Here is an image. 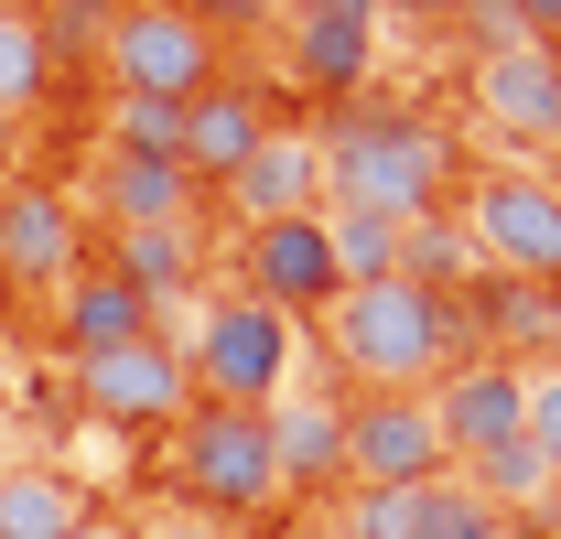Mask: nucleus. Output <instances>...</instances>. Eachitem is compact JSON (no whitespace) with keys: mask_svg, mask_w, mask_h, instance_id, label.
I'll use <instances>...</instances> for the list:
<instances>
[{"mask_svg":"<svg viewBox=\"0 0 561 539\" xmlns=\"http://www.w3.org/2000/svg\"><path fill=\"white\" fill-rule=\"evenodd\" d=\"M271 465H280V496H356L346 474V400H271Z\"/></svg>","mask_w":561,"mask_h":539,"instance_id":"nucleus-15","label":"nucleus"},{"mask_svg":"<svg viewBox=\"0 0 561 539\" xmlns=\"http://www.w3.org/2000/svg\"><path fill=\"white\" fill-rule=\"evenodd\" d=\"M271 33L291 87H313V98H356L378 66V0H280Z\"/></svg>","mask_w":561,"mask_h":539,"instance_id":"nucleus-10","label":"nucleus"},{"mask_svg":"<svg viewBox=\"0 0 561 539\" xmlns=\"http://www.w3.org/2000/svg\"><path fill=\"white\" fill-rule=\"evenodd\" d=\"M529 443H540V465L561 474V356L529 367Z\"/></svg>","mask_w":561,"mask_h":539,"instance_id":"nucleus-28","label":"nucleus"},{"mask_svg":"<svg viewBox=\"0 0 561 539\" xmlns=\"http://www.w3.org/2000/svg\"><path fill=\"white\" fill-rule=\"evenodd\" d=\"M173 474H184V507H206V518H260L280 507V465H271V410H216L195 400L173 421Z\"/></svg>","mask_w":561,"mask_h":539,"instance_id":"nucleus-5","label":"nucleus"},{"mask_svg":"<svg viewBox=\"0 0 561 539\" xmlns=\"http://www.w3.org/2000/svg\"><path fill=\"white\" fill-rule=\"evenodd\" d=\"M346 474H356V485H389V496L443 485L454 454H443L432 389H367V400H346Z\"/></svg>","mask_w":561,"mask_h":539,"instance_id":"nucleus-8","label":"nucleus"},{"mask_svg":"<svg viewBox=\"0 0 561 539\" xmlns=\"http://www.w3.org/2000/svg\"><path fill=\"white\" fill-rule=\"evenodd\" d=\"M227 205H238V227L313 216V205H324V151H313V130H271L238 173H227Z\"/></svg>","mask_w":561,"mask_h":539,"instance_id":"nucleus-16","label":"nucleus"},{"mask_svg":"<svg viewBox=\"0 0 561 539\" xmlns=\"http://www.w3.org/2000/svg\"><path fill=\"white\" fill-rule=\"evenodd\" d=\"M22 400V345H11V324H0V410Z\"/></svg>","mask_w":561,"mask_h":539,"instance_id":"nucleus-31","label":"nucleus"},{"mask_svg":"<svg viewBox=\"0 0 561 539\" xmlns=\"http://www.w3.org/2000/svg\"><path fill=\"white\" fill-rule=\"evenodd\" d=\"M87 518V485L66 465H11L0 474V539H66Z\"/></svg>","mask_w":561,"mask_h":539,"instance_id":"nucleus-20","label":"nucleus"},{"mask_svg":"<svg viewBox=\"0 0 561 539\" xmlns=\"http://www.w3.org/2000/svg\"><path fill=\"white\" fill-rule=\"evenodd\" d=\"M324 238H335V270L356 280H400V216H356V205H324Z\"/></svg>","mask_w":561,"mask_h":539,"instance_id":"nucleus-23","label":"nucleus"},{"mask_svg":"<svg viewBox=\"0 0 561 539\" xmlns=\"http://www.w3.org/2000/svg\"><path fill=\"white\" fill-rule=\"evenodd\" d=\"M55 335H66V356H108V345H140V335H162V313L140 302L119 270L87 249V270H76L66 291H55Z\"/></svg>","mask_w":561,"mask_h":539,"instance_id":"nucleus-17","label":"nucleus"},{"mask_svg":"<svg viewBox=\"0 0 561 539\" xmlns=\"http://www.w3.org/2000/svg\"><path fill=\"white\" fill-rule=\"evenodd\" d=\"M98 205H108V227H184V216H195V173H184V162L108 151V162H98Z\"/></svg>","mask_w":561,"mask_h":539,"instance_id":"nucleus-19","label":"nucleus"},{"mask_svg":"<svg viewBox=\"0 0 561 539\" xmlns=\"http://www.w3.org/2000/svg\"><path fill=\"white\" fill-rule=\"evenodd\" d=\"M454 313L465 302H443L421 280H356L324 302V356L356 389H432L454 367Z\"/></svg>","mask_w":561,"mask_h":539,"instance_id":"nucleus-3","label":"nucleus"},{"mask_svg":"<svg viewBox=\"0 0 561 539\" xmlns=\"http://www.w3.org/2000/svg\"><path fill=\"white\" fill-rule=\"evenodd\" d=\"M378 11H389V0H378ZM411 11H465V0H411Z\"/></svg>","mask_w":561,"mask_h":539,"instance_id":"nucleus-34","label":"nucleus"},{"mask_svg":"<svg viewBox=\"0 0 561 539\" xmlns=\"http://www.w3.org/2000/svg\"><path fill=\"white\" fill-rule=\"evenodd\" d=\"M98 66H108V98H130V108H195L216 76H227L216 44L173 0H119L108 33H98Z\"/></svg>","mask_w":561,"mask_h":539,"instance_id":"nucleus-6","label":"nucleus"},{"mask_svg":"<svg viewBox=\"0 0 561 539\" xmlns=\"http://www.w3.org/2000/svg\"><path fill=\"white\" fill-rule=\"evenodd\" d=\"M465 249L496 280L561 291V184H540V173H476L465 184Z\"/></svg>","mask_w":561,"mask_h":539,"instance_id":"nucleus-7","label":"nucleus"},{"mask_svg":"<svg viewBox=\"0 0 561 539\" xmlns=\"http://www.w3.org/2000/svg\"><path fill=\"white\" fill-rule=\"evenodd\" d=\"M238 291H260L271 313H324L335 291H346V270H335V238H324V205L313 216H271V227H249L238 238Z\"/></svg>","mask_w":561,"mask_h":539,"instance_id":"nucleus-11","label":"nucleus"},{"mask_svg":"<svg viewBox=\"0 0 561 539\" xmlns=\"http://www.w3.org/2000/svg\"><path fill=\"white\" fill-rule=\"evenodd\" d=\"M66 66V44L33 22V11H0V119H22V108H44V87Z\"/></svg>","mask_w":561,"mask_h":539,"instance_id":"nucleus-21","label":"nucleus"},{"mask_svg":"<svg viewBox=\"0 0 561 539\" xmlns=\"http://www.w3.org/2000/svg\"><path fill=\"white\" fill-rule=\"evenodd\" d=\"M476 119L496 140H561V44L496 33L486 55H476Z\"/></svg>","mask_w":561,"mask_h":539,"instance_id":"nucleus-13","label":"nucleus"},{"mask_svg":"<svg viewBox=\"0 0 561 539\" xmlns=\"http://www.w3.org/2000/svg\"><path fill=\"white\" fill-rule=\"evenodd\" d=\"M76 400H87V421H119V432H173L195 410L184 345L140 335V345H108V356H76Z\"/></svg>","mask_w":561,"mask_h":539,"instance_id":"nucleus-9","label":"nucleus"},{"mask_svg":"<svg viewBox=\"0 0 561 539\" xmlns=\"http://www.w3.org/2000/svg\"><path fill=\"white\" fill-rule=\"evenodd\" d=\"M76 270H87V205L66 184H0V280L66 291Z\"/></svg>","mask_w":561,"mask_h":539,"instance_id":"nucleus-12","label":"nucleus"},{"mask_svg":"<svg viewBox=\"0 0 561 539\" xmlns=\"http://www.w3.org/2000/svg\"><path fill=\"white\" fill-rule=\"evenodd\" d=\"M507 22H518V44H561V0H507Z\"/></svg>","mask_w":561,"mask_h":539,"instance_id":"nucleus-30","label":"nucleus"},{"mask_svg":"<svg viewBox=\"0 0 561 539\" xmlns=\"http://www.w3.org/2000/svg\"><path fill=\"white\" fill-rule=\"evenodd\" d=\"M411 496H421V485H411ZM411 496L356 485V496H346V539H411Z\"/></svg>","mask_w":561,"mask_h":539,"instance_id":"nucleus-26","label":"nucleus"},{"mask_svg":"<svg viewBox=\"0 0 561 539\" xmlns=\"http://www.w3.org/2000/svg\"><path fill=\"white\" fill-rule=\"evenodd\" d=\"M432 421H443V454L454 474L496 496L507 518L529 507V496H551V465H540V443H529V367L518 356H465V367H443L432 378Z\"/></svg>","mask_w":561,"mask_h":539,"instance_id":"nucleus-1","label":"nucleus"},{"mask_svg":"<svg viewBox=\"0 0 561 539\" xmlns=\"http://www.w3.org/2000/svg\"><path fill=\"white\" fill-rule=\"evenodd\" d=\"M11 465H22V454H11V410H0V474H11Z\"/></svg>","mask_w":561,"mask_h":539,"instance_id":"nucleus-33","label":"nucleus"},{"mask_svg":"<svg viewBox=\"0 0 561 539\" xmlns=\"http://www.w3.org/2000/svg\"><path fill=\"white\" fill-rule=\"evenodd\" d=\"M173 11H184L206 44H227V33H271V11H280V0H173Z\"/></svg>","mask_w":561,"mask_h":539,"instance_id":"nucleus-27","label":"nucleus"},{"mask_svg":"<svg viewBox=\"0 0 561 539\" xmlns=\"http://www.w3.org/2000/svg\"><path fill=\"white\" fill-rule=\"evenodd\" d=\"M324 151V205H356V216H432V195L454 184V140L411 119V108H346L335 130H313Z\"/></svg>","mask_w":561,"mask_h":539,"instance_id":"nucleus-2","label":"nucleus"},{"mask_svg":"<svg viewBox=\"0 0 561 539\" xmlns=\"http://www.w3.org/2000/svg\"><path fill=\"white\" fill-rule=\"evenodd\" d=\"M130 539H238V529H227V518H206V507H151Z\"/></svg>","mask_w":561,"mask_h":539,"instance_id":"nucleus-29","label":"nucleus"},{"mask_svg":"<svg viewBox=\"0 0 561 539\" xmlns=\"http://www.w3.org/2000/svg\"><path fill=\"white\" fill-rule=\"evenodd\" d=\"M0 11H33V22H44V0H0Z\"/></svg>","mask_w":561,"mask_h":539,"instance_id":"nucleus-35","label":"nucleus"},{"mask_svg":"<svg viewBox=\"0 0 561 539\" xmlns=\"http://www.w3.org/2000/svg\"><path fill=\"white\" fill-rule=\"evenodd\" d=\"M465 270H476V249H465V227H432V216H411L400 227V280H421V291H465Z\"/></svg>","mask_w":561,"mask_h":539,"instance_id":"nucleus-24","label":"nucleus"},{"mask_svg":"<svg viewBox=\"0 0 561 539\" xmlns=\"http://www.w3.org/2000/svg\"><path fill=\"white\" fill-rule=\"evenodd\" d=\"M291 367H302V324L271 313L260 291H206V302H195V335H184V378H195V400L271 410L280 389H291Z\"/></svg>","mask_w":561,"mask_h":539,"instance_id":"nucleus-4","label":"nucleus"},{"mask_svg":"<svg viewBox=\"0 0 561 539\" xmlns=\"http://www.w3.org/2000/svg\"><path fill=\"white\" fill-rule=\"evenodd\" d=\"M108 151H140V162H184V108H108Z\"/></svg>","mask_w":561,"mask_h":539,"instance_id":"nucleus-25","label":"nucleus"},{"mask_svg":"<svg viewBox=\"0 0 561 539\" xmlns=\"http://www.w3.org/2000/svg\"><path fill=\"white\" fill-rule=\"evenodd\" d=\"M66 539H130V529H119V518H98V507H87V518H76Z\"/></svg>","mask_w":561,"mask_h":539,"instance_id":"nucleus-32","label":"nucleus"},{"mask_svg":"<svg viewBox=\"0 0 561 539\" xmlns=\"http://www.w3.org/2000/svg\"><path fill=\"white\" fill-rule=\"evenodd\" d=\"M280 130V108H271V87H249V76H216L206 98L184 108V173L195 184H227L260 140Z\"/></svg>","mask_w":561,"mask_h":539,"instance_id":"nucleus-14","label":"nucleus"},{"mask_svg":"<svg viewBox=\"0 0 561 539\" xmlns=\"http://www.w3.org/2000/svg\"><path fill=\"white\" fill-rule=\"evenodd\" d=\"M108 270L130 280L151 313H173V302H195V280H206V238H195V216H184V227H108Z\"/></svg>","mask_w":561,"mask_h":539,"instance_id":"nucleus-18","label":"nucleus"},{"mask_svg":"<svg viewBox=\"0 0 561 539\" xmlns=\"http://www.w3.org/2000/svg\"><path fill=\"white\" fill-rule=\"evenodd\" d=\"M411 539H518V518H507L496 496H476L465 474H443V485L411 496Z\"/></svg>","mask_w":561,"mask_h":539,"instance_id":"nucleus-22","label":"nucleus"}]
</instances>
